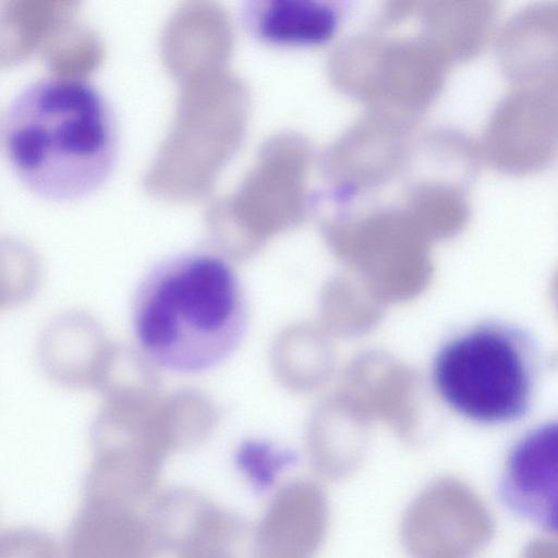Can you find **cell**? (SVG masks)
Segmentation results:
<instances>
[{"instance_id":"cell-1","label":"cell","mask_w":558,"mask_h":558,"mask_svg":"<svg viewBox=\"0 0 558 558\" xmlns=\"http://www.w3.org/2000/svg\"><path fill=\"white\" fill-rule=\"evenodd\" d=\"M2 145L28 190L48 199H74L110 177L119 151L117 118L89 81L43 76L26 83L9 101Z\"/></svg>"},{"instance_id":"cell-2","label":"cell","mask_w":558,"mask_h":558,"mask_svg":"<svg viewBox=\"0 0 558 558\" xmlns=\"http://www.w3.org/2000/svg\"><path fill=\"white\" fill-rule=\"evenodd\" d=\"M132 324L141 350L159 367L177 374L213 369L234 352L244 335L241 283L216 255H172L140 283Z\"/></svg>"},{"instance_id":"cell-3","label":"cell","mask_w":558,"mask_h":558,"mask_svg":"<svg viewBox=\"0 0 558 558\" xmlns=\"http://www.w3.org/2000/svg\"><path fill=\"white\" fill-rule=\"evenodd\" d=\"M432 376L441 399L458 414L485 425L512 423L532 405L536 345L520 327L484 322L439 349Z\"/></svg>"},{"instance_id":"cell-4","label":"cell","mask_w":558,"mask_h":558,"mask_svg":"<svg viewBox=\"0 0 558 558\" xmlns=\"http://www.w3.org/2000/svg\"><path fill=\"white\" fill-rule=\"evenodd\" d=\"M480 149L505 174L547 168L558 158V100L538 84H512L488 114Z\"/></svg>"},{"instance_id":"cell-5","label":"cell","mask_w":558,"mask_h":558,"mask_svg":"<svg viewBox=\"0 0 558 558\" xmlns=\"http://www.w3.org/2000/svg\"><path fill=\"white\" fill-rule=\"evenodd\" d=\"M497 494L512 514L558 537V420L531 428L513 442Z\"/></svg>"},{"instance_id":"cell-6","label":"cell","mask_w":558,"mask_h":558,"mask_svg":"<svg viewBox=\"0 0 558 558\" xmlns=\"http://www.w3.org/2000/svg\"><path fill=\"white\" fill-rule=\"evenodd\" d=\"M323 488L296 480L272 495L252 538V558H314L329 525Z\"/></svg>"},{"instance_id":"cell-7","label":"cell","mask_w":558,"mask_h":558,"mask_svg":"<svg viewBox=\"0 0 558 558\" xmlns=\"http://www.w3.org/2000/svg\"><path fill=\"white\" fill-rule=\"evenodd\" d=\"M243 11L252 31L276 43H323L340 22L339 10L326 0H262L248 3Z\"/></svg>"},{"instance_id":"cell-8","label":"cell","mask_w":558,"mask_h":558,"mask_svg":"<svg viewBox=\"0 0 558 558\" xmlns=\"http://www.w3.org/2000/svg\"><path fill=\"white\" fill-rule=\"evenodd\" d=\"M290 452L263 441L247 442L239 454V463L258 488L272 485L278 474L293 461Z\"/></svg>"}]
</instances>
